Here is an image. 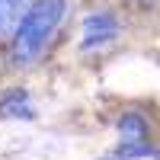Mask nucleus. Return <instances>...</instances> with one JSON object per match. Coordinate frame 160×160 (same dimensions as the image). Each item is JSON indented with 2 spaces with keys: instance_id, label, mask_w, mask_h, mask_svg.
<instances>
[{
  "instance_id": "obj_5",
  "label": "nucleus",
  "mask_w": 160,
  "mask_h": 160,
  "mask_svg": "<svg viewBox=\"0 0 160 160\" xmlns=\"http://www.w3.org/2000/svg\"><path fill=\"white\" fill-rule=\"evenodd\" d=\"M118 135H122L125 144H138L144 141V135H148V118L138 115V112H128L118 118Z\"/></svg>"
},
{
  "instance_id": "obj_2",
  "label": "nucleus",
  "mask_w": 160,
  "mask_h": 160,
  "mask_svg": "<svg viewBox=\"0 0 160 160\" xmlns=\"http://www.w3.org/2000/svg\"><path fill=\"white\" fill-rule=\"evenodd\" d=\"M118 35V19L112 13H90L83 19V38H80V51H96L109 45Z\"/></svg>"
},
{
  "instance_id": "obj_4",
  "label": "nucleus",
  "mask_w": 160,
  "mask_h": 160,
  "mask_svg": "<svg viewBox=\"0 0 160 160\" xmlns=\"http://www.w3.org/2000/svg\"><path fill=\"white\" fill-rule=\"evenodd\" d=\"M29 3L32 0H0V38L19 26L22 13L29 10Z\"/></svg>"
},
{
  "instance_id": "obj_3",
  "label": "nucleus",
  "mask_w": 160,
  "mask_h": 160,
  "mask_svg": "<svg viewBox=\"0 0 160 160\" xmlns=\"http://www.w3.org/2000/svg\"><path fill=\"white\" fill-rule=\"evenodd\" d=\"M0 115L3 118H32L29 93L13 90V93H7V96H0Z\"/></svg>"
},
{
  "instance_id": "obj_1",
  "label": "nucleus",
  "mask_w": 160,
  "mask_h": 160,
  "mask_svg": "<svg viewBox=\"0 0 160 160\" xmlns=\"http://www.w3.org/2000/svg\"><path fill=\"white\" fill-rule=\"evenodd\" d=\"M64 13H68V0H32L19 26L13 29V61L32 64L42 58L51 35L64 22Z\"/></svg>"
}]
</instances>
